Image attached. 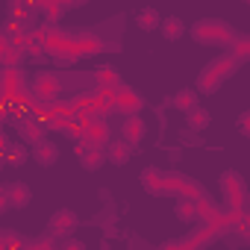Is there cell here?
<instances>
[{"label": "cell", "instance_id": "6da1fadb", "mask_svg": "<svg viewBox=\"0 0 250 250\" xmlns=\"http://www.w3.org/2000/svg\"><path fill=\"white\" fill-rule=\"evenodd\" d=\"M244 59L238 56V53H224L221 59H215V62H209L203 71H200V77H197V91L200 94H212V91H218L235 71H238V65H241Z\"/></svg>", "mask_w": 250, "mask_h": 250}, {"label": "cell", "instance_id": "7a4b0ae2", "mask_svg": "<svg viewBox=\"0 0 250 250\" xmlns=\"http://www.w3.org/2000/svg\"><path fill=\"white\" fill-rule=\"evenodd\" d=\"M191 39L206 47H232L238 36H235L232 24H227L221 18H203L191 27Z\"/></svg>", "mask_w": 250, "mask_h": 250}, {"label": "cell", "instance_id": "3957f363", "mask_svg": "<svg viewBox=\"0 0 250 250\" xmlns=\"http://www.w3.org/2000/svg\"><path fill=\"white\" fill-rule=\"evenodd\" d=\"M139 180H142V188L153 197H165V194L177 197V171H165V168L150 165V168L142 171Z\"/></svg>", "mask_w": 250, "mask_h": 250}, {"label": "cell", "instance_id": "277c9868", "mask_svg": "<svg viewBox=\"0 0 250 250\" xmlns=\"http://www.w3.org/2000/svg\"><path fill=\"white\" fill-rule=\"evenodd\" d=\"M221 191H224V203H227V209H232V212H247L250 206V194H247V186H244V180H241V174L238 171H224L221 174Z\"/></svg>", "mask_w": 250, "mask_h": 250}, {"label": "cell", "instance_id": "5b68a950", "mask_svg": "<svg viewBox=\"0 0 250 250\" xmlns=\"http://www.w3.org/2000/svg\"><path fill=\"white\" fill-rule=\"evenodd\" d=\"M30 91L36 97V103L47 100V103H56L59 94H62V77L56 71H39L33 80H30Z\"/></svg>", "mask_w": 250, "mask_h": 250}, {"label": "cell", "instance_id": "8992f818", "mask_svg": "<svg viewBox=\"0 0 250 250\" xmlns=\"http://www.w3.org/2000/svg\"><path fill=\"white\" fill-rule=\"evenodd\" d=\"M15 127H18V133H21V139L24 142H30V145H36V142H42V139H47V130H53L50 124L36 112V109H30V112H24L18 121H15Z\"/></svg>", "mask_w": 250, "mask_h": 250}, {"label": "cell", "instance_id": "52a82bcc", "mask_svg": "<svg viewBox=\"0 0 250 250\" xmlns=\"http://www.w3.org/2000/svg\"><path fill=\"white\" fill-rule=\"evenodd\" d=\"M74 150H77V159H80V165H83L85 171H100V168L109 162L106 147H103V145H91V142H85L83 136L74 142Z\"/></svg>", "mask_w": 250, "mask_h": 250}, {"label": "cell", "instance_id": "ba28073f", "mask_svg": "<svg viewBox=\"0 0 250 250\" xmlns=\"http://www.w3.org/2000/svg\"><path fill=\"white\" fill-rule=\"evenodd\" d=\"M30 197H33V191H30V186L27 183H6L3 188H0V209L3 212H9V209H24L27 203H30Z\"/></svg>", "mask_w": 250, "mask_h": 250}, {"label": "cell", "instance_id": "9c48e42d", "mask_svg": "<svg viewBox=\"0 0 250 250\" xmlns=\"http://www.w3.org/2000/svg\"><path fill=\"white\" fill-rule=\"evenodd\" d=\"M80 227V218L74 209H56L47 221V232H53L56 238H65V235H74Z\"/></svg>", "mask_w": 250, "mask_h": 250}, {"label": "cell", "instance_id": "30bf717a", "mask_svg": "<svg viewBox=\"0 0 250 250\" xmlns=\"http://www.w3.org/2000/svg\"><path fill=\"white\" fill-rule=\"evenodd\" d=\"M145 109V97L139 91H133L130 85H121L118 94H115V112L121 115H133V112H142Z\"/></svg>", "mask_w": 250, "mask_h": 250}, {"label": "cell", "instance_id": "8fae6325", "mask_svg": "<svg viewBox=\"0 0 250 250\" xmlns=\"http://www.w3.org/2000/svg\"><path fill=\"white\" fill-rule=\"evenodd\" d=\"M133 142L130 139H124L121 133L118 136H112L109 142H106V156H109V162L112 165H127L130 162V156H133Z\"/></svg>", "mask_w": 250, "mask_h": 250}, {"label": "cell", "instance_id": "7c38bea8", "mask_svg": "<svg viewBox=\"0 0 250 250\" xmlns=\"http://www.w3.org/2000/svg\"><path fill=\"white\" fill-rule=\"evenodd\" d=\"M121 136L130 139L133 145H142V142H145V136H147V124H145L142 112L124 115V121H121Z\"/></svg>", "mask_w": 250, "mask_h": 250}, {"label": "cell", "instance_id": "4fadbf2b", "mask_svg": "<svg viewBox=\"0 0 250 250\" xmlns=\"http://www.w3.org/2000/svg\"><path fill=\"white\" fill-rule=\"evenodd\" d=\"M83 139L91 142V145H103L106 147V142L112 139V130H109L106 118H91L85 127H83Z\"/></svg>", "mask_w": 250, "mask_h": 250}, {"label": "cell", "instance_id": "5bb4252c", "mask_svg": "<svg viewBox=\"0 0 250 250\" xmlns=\"http://www.w3.org/2000/svg\"><path fill=\"white\" fill-rule=\"evenodd\" d=\"M33 159H36L42 168L56 165V159H59V147H56V142H50V139L36 142V145H33Z\"/></svg>", "mask_w": 250, "mask_h": 250}, {"label": "cell", "instance_id": "9a60e30c", "mask_svg": "<svg viewBox=\"0 0 250 250\" xmlns=\"http://www.w3.org/2000/svg\"><path fill=\"white\" fill-rule=\"evenodd\" d=\"M174 212H177V218H180L183 224H197V218H200V200L183 194V197H177Z\"/></svg>", "mask_w": 250, "mask_h": 250}, {"label": "cell", "instance_id": "2e32d148", "mask_svg": "<svg viewBox=\"0 0 250 250\" xmlns=\"http://www.w3.org/2000/svg\"><path fill=\"white\" fill-rule=\"evenodd\" d=\"M94 80H97V85H103V88H121L124 83H121V74H118V68L115 65H100L97 71H94Z\"/></svg>", "mask_w": 250, "mask_h": 250}, {"label": "cell", "instance_id": "e0dca14e", "mask_svg": "<svg viewBox=\"0 0 250 250\" xmlns=\"http://www.w3.org/2000/svg\"><path fill=\"white\" fill-rule=\"evenodd\" d=\"M24 159H27L24 145H12V142L3 139V156H0V162L9 165V168H18V165H24Z\"/></svg>", "mask_w": 250, "mask_h": 250}, {"label": "cell", "instance_id": "ac0fdd59", "mask_svg": "<svg viewBox=\"0 0 250 250\" xmlns=\"http://www.w3.org/2000/svg\"><path fill=\"white\" fill-rule=\"evenodd\" d=\"M162 15L153 9V6H145L139 15H136V24H139V30H145V33H153V30H159L162 27Z\"/></svg>", "mask_w": 250, "mask_h": 250}, {"label": "cell", "instance_id": "d6986e66", "mask_svg": "<svg viewBox=\"0 0 250 250\" xmlns=\"http://www.w3.org/2000/svg\"><path fill=\"white\" fill-rule=\"evenodd\" d=\"M159 33H162L168 42H177V39H183V36H186V21H183L180 15H168V18L162 21Z\"/></svg>", "mask_w": 250, "mask_h": 250}, {"label": "cell", "instance_id": "ffe728a7", "mask_svg": "<svg viewBox=\"0 0 250 250\" xmlns=\"http://www.w3.org/2000/svg\"><path fill=\"white\" fill-rule=\"evenodd\" d=\"M171 103H174L180 112H191L194 106H200V91H197V88H183V91L174 94Z\"/></svg>", "mask_w": 250, "mask_h": 250}, {"label": "cell", "instance_id": "44dd1931", "mask_svg": "<svg viewBox=\"0 0 250 250\" xmlns=\"http://www.w3.org/2000/svg\"><path fill=\"white\" fill-rule=\"evenodd\" d=\"M186 118H188V127L197 130V133H203L209 124H212V115H209V109H203V106H194L191 112H186Z\"/></svg>", "mask_w": 250, "mask_h": 250}, {"label": "cell", "instance_id": "7402d4cb", "mask_svg": "<svg viewBox=\"0 0 250 250\" xmlns=\"http://www.w3.org/2000/svg\"><path fill=\"white\" fill-rule=\"evenodd\" d=\"M24 250L27 247V238L24 235H18V232H12V229H3L0 232V250Z\"/></svg>", "mask_w": 250, "mask_h": 250}, {"label": "cell", "instance_id": "603a6c76", "mask_svg": "<svg viewBox=\"0 0 250 250\" xmlns=\"http://www.w3.org/2000/svg\"><path fill=\"white\" fill-rule=\"evenodd\" d=\"M53 247H59V238L53 232H44V235L27 241V250H53Z\"/></svg>", "mask_w": 250, "mask_h": 250}, {"label": "cell", "instance_id": "cb8c5ba5", "mask_svg": "<svg viewBox=\"0 0 250 250\" xmlns=\"http://www.w3.org/2000/svg\"><path fill=\"white\" fill-rule=\"evenodd\" d=\"M59 247H74V250H85V241H80V238H71V235H65V238H59Z\"/></svg>", "mask_w": 250, "mask_h": 250}, {"label": "cell", "instance_id": "d4e9b609", "mask_svg": "<svg viewBox=\"0 0 250 250\" xmlns=\"http://www.w3.org/2000/svg\"><path fill=\"white\" fill-rule=\"evenodd\" d=\"M238 130H241V136L250 139V112H241L238 115Z\"/></svg>", "mask_w": 250, "mask_h": 250}, {"label": "cell", "instance_id": "484cf974", "mask_svg": "<svg viewBox=\"0 0 250 250\" xmlns=\"http://www.w3.org/2000/svg\"><path fill=\"white\" fill-rule=\"evenodd\" d=\"M59 3H62L65 9H77V6H85L88 0H59Z\"/></svg>", "mask_w": 250, "mask_h": 250}, {"label": "cell", "instance_id": "4316f807", "mask_svg": "<svg viewBox=\"0 0 250 250\" xmlns=\"http://www.w3.org/2000/svg\"><path fill=\"white\" fill-rule=\"evenodd\" d=\"M244 3H250V0H244Z\"/></svg>", "mask_w": 250, "mask_h": 250}]
</instances>
